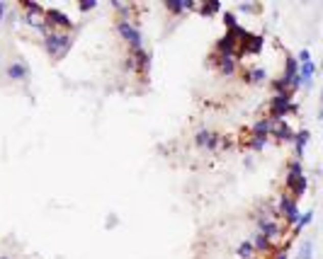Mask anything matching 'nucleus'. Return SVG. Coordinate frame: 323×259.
<instances>
[{
	"mask_svg": "<svg viewBox=\"0 0 323 259\" xmlns=\"http://www.w3.org/2000/svg\"><path fill=\"white\" fill-rule=\"evenodd\" d=\"M121 70H127V73H136V66H134L132 53H127V56H124V61H121Z\"/></svg>",
	"mask_w": 323,
	"mask_h": 259,
	"instance_id": "obj_28",
	"label": "nucleus"
},
{
	"mask_svg": "<svg viewBox=\"0 0 323 259\" xmlns=\"http://www.w3.org/2000/svg\"><path fill=\"white\" fill-rule=\"evenodd\" d=\"M5 12H8V5H5V3H0V22H3V17H5Z\"/></svg>",
	"mask_w": 323,
	"mask_h": 259,
	"instance_id": "obj_32",
	"label": "nucleus"
},
{
	"mask_svg": "<svg viewBox=\"0 0 323 259\" xmlns=\"http://www.w3.org/2000/svg\"><path fill=\"white\" fill-rule=\"evenodd\" d=\"M255 228H258L260 235H265V238L270 240L272 245H277V240H282L284 233H287L282 220H260V223H255Z\"/></svg>",
	"mask_w": 323,
	"mask_h": 259,
	"instance_id": "obj_10",
	"label": "nucleus"
},
{
	"mask_svg": "<svg viewBox=\"0 0 323 259\" xmlns=\"http://www.w3.org/2000/svg\"><path fill=\"white\" fill-rule=\"evenodd\" d=\"M270 138H275L277 143H292L294 140V129L292 124L284 121H272V129H270Z\"/></svg>",
	"mask_w": 323,
	"mask_h": 259,
	"instance_id": "obj_13",
	"label": "nucleus"
},
{
	"mask_svg": "<svg viewBox=\"0 0 323 259\" xmlns=\"http://www.w3.org/2000/svg\"><path fill=\"white\" fill-rule=\"evenodd\" d=\"M238 10H241V12H258V10H260V5H255V3H241V5H238Z\"/></svg>",
	"mask_w": 323,
	"mask_h": 259,
	"instance_id": "obj_29",
	"label": "nucleus"
},
{
	"mask_svg": "<svg viewBox=\"0 0 323 259\" xmlns=\"http://www.w3.org/2000/svg\"><path fill=\"white\" fill-rule=\"evenodd\" d=\"M236 257H238V259H253V257H255V249H253L251 240H243L241 245L236 247Z\"/></svg>",
	"mask_w": 323,
	"mask_h": 259,
	"instance_id": "obj_22",
	"label": "nucleus"
},
{
	"mask_svg": "<svg viewBox=\"0 0 323 259\" xmlns=\"http://www.w3.org/2000/svg\"><path fill=\"white\" fill-rule=\"evenodd\" d=\"M212 66H216V70L221 73V75H236L238 73V56H226V53H212Z\"/></svg>",
	"mask_w": 323,
	"mask_h": 259,
	"instance_id": "obj_11",
	"label": "nucleus"
},
{
	"mask_svg": "<svg viewBox=\"0 0 323 259\" xmlns=\"http://www.w3.org/2000/svg\"><path fill=\"white\" fill-rule=\"evenodd\" d=\"M194 146L200 150H207V153H219L221 133H216V131H212V129H200L194 133Z\"/></svg>",
	"mask_w": 323,
	"mask_h": 259,
	"instance_id": "obj_9",
	"label": "nucleus"
},
{
	"mask_svg": "<svg viewBox=\"0 0 323 259\" xmlns=\"http://www.w3.org/2000/svg\"><path fill=\"white\" fill-rule=\"evenodd\" d=\"M0 259H8V257H0Z\"/></svg>",
	"mask_w": 323,
	"mask_h": 259,
	"instance_id": "obj_34",
	"label": "nucleus"
},
{
	"mask_svg": "<svg viewBox=\"0 0 323 259\" xmlns=\"http://www.w3.org/2000/svg\"><path fill=\"white\" fill-rule=\"evenodd\" d=\"M251 245H253V249H255V254H265V252H272L275 249L272 242L265 238V235H260V233H253Z\"/></svg>",
	"mask_w": 323,
	"mask_h": 259,
	"instance_id": "obj_20",
	"label": "nucleus"
},
{
	"mask_svg": "<svg viewBox=\"0 0 323 259\" xmlns=\"http://www.w3.org/2000/svg\"><path fill=\"white\" fill-rule=\"evenodd\" d=\"M41 46L49 53L54 61L63 59L68 49L73 46V32H59V30H49L41 37Z\"/></svg>",
	"mask_w": 323,
	"mask_h": 259,
	"instance_id": "obj_2",
	"label": "nucleus"
},
{
	"mask_svg": "<svg viewBox=\"0 0 323 259\" xmlns=\"http://www.w3.org/2000/svg\"><path fill=\"white\" fill-rule=\"evenodd\" d=\"M20 10L27 12V15H44V10H46V8H44V5H39V3H27V0H24V3H20Z\"/></svg>",
	"mask_w": 323,
	"mask_h": 259,
	"instance_id": "obj_23",
	"label": "nucleus"
},
{
	"mask_svg": "<svg viewBox=\"0 0 323 259\" xmlns=\"http://www.w3.org/2000/svg\"><path fill=\"white\" fill-rule=\"evenodd\" d=\"M132 59H134V66H136V75H146V73L151 70V53L146 49L134 51Z\"/></svg>",
	"mask_w": 323,
	"mask_h": 259,
	"instance_id": "obj_16",
	"label": "nucleus"
},
{
	"mask_svg": "<svg viewBox=\"0 0 323 259\" xmlns=\"http://www.w3.org/2000/svg\"><path fill=\"white\" fill-rule=\"evenodd\" d=\"M114 30H117V34H119V39L127 44L129 53L143 49V34H141L139 22H134V20H117Z\"/></svg>",
	"mask_w": 323,
	"mask_h": 259,
	"instance_id": "obj_4",
	"label": "nucleus"
},
{
	"mask_svg": "<svg viewBox=\"0 0 323 259\" xmlns=\"http://www.w3.org/2000/svg\"><path fill=\"white\" fill-rule=\"evenodd\" d=\"M197 10L202 15H216V12H221V5L219 3H207V5H197Z\"/></svg>",
	"mask_w": 323,
	"mask_h": 259,
	"instance_id": "obj_24",
	"label": "nucleus"
},
{
	"mask_svg": "<svg viewBox=\"0 0 323 259\" xmlns=\"http://www.w3.org/2000/svg\"><path fill=\"white\" fill-rule=\"evenodd\" d=\"M114 225H117V218H114V216H112V218H107V228H114Z\"/></svg>",
	"mask_w": 323,
	"mask_h": 259,
	"instance_id": "obj_33",
	"label": "nucleus"
},
{
	"mask_svg": "<svg viewBox=\"0 0 323 259\" xmlns=\"http://www.w3.org/2000/svg\"><path fill=\"white\" fill-rule=\"evenodd\" d=\"M223 24H226V32L229 30H236V27H238V17H236V15H233V12H223Z\"/></svg>",
	"mask_w": 323,
	"mask_h": 259,
	"instance_id": "obj_26",
	"label": "nucleus"
},
{
	"mask_svg": "<svg viewBox=\"0 0 323 259\" xmlns=\"http://www.w3.org/2000/svg\"><path fill=\"white\" fill-rule=\"evenodd\" d=\"M296 111H299V104L294 100V95L284 92V95H272L267 100V114L265 117H270L272 121H284L287 117H292Z\"/></svg>",
	"mask_w": 323,
	"mask_h": 259,
	"instance_id": "obj_3",
	"label": "nucleus"
},
{
	"mask_svg": "<svg viewBox=\"0 0 323 259\" xmlns=\"http://www.w3.org/2000/svg\"><path fill=\"white\" fill-rule=\"evenodd\" d=\"M280 80L284 82V88L292 92H296L302 85H299V63H296V56H284V70Z\"/></svg>",
	"mask_w": 323,
	"mask_h": 259,
	"instance_id": "obj_8",
	"label": "nucleus"
},
{
	"mask_svg": "<svg viewBox=\"0 0 323 259\" xmlns=\"http://www.w3.org/2000/svg\"><path fill=\"white\" fill-rule=\"evenodd\" d=\"M270 143V138H258V136H245V148L248 150H255V153H260L265 150V146Z\"/></svg>",
	"mask_w": 323,
	"mask_h": 259,
	"instance_id": "obj_21",
	"label": "nucleus"
},
{
	"mask_svg": "<svg viewBox=\"0 0 323 259\" xmlns=\"http://www.w3.org/2000/svg\"><path fill=\"white\" fill-rule=\"evenodd\" d=\"M296 63H299V85L302 88H311L313 85V75H316V63H313L309 49H302L299 56H296Z\"/></svg>",
	"mask_w": 323,
	"mask_h": 259,
	"instance_id": "obj_6",
	"label": "nucleus"
},
{
	"mask_svg": "<svg viewBox=\"0 0 323 259\" xmlns=\"http://www.w3.org/2000/svg\"><path fill=\"white\" fill-rule=\"evenodd\" d=\"M270 129H272V119L270 117H260L251 126V133L248 136H258V138H270Z\"/></svg>",
	"mask_w": 323,
	"mask_h": 259,
	"instance_id": "obj_19",
	"label": "nucleus"
},
{
	"mask_svg": "<svg viewBox=\"0 0 323 259\" xmlns=\"http://www.w3.org/2000/svg\"><path fill=\"white\" fill-rule=\"evenodd\" d=\"M272 259H289V254H287V247H284V249H277V252L272 254Z\"/></svg>",
	"mask_w": 323,
	"mask_h": 259,
	"instance_id": "obj_31",
	"label": "nucleus"
},
{
	"mask_svg": "<svg viewBox=\"0 0 323 259\" xmlns=\"http://www.w3.org/2000/svg\"><path fill=\"white\" fill-rule=\"evenodd\" d=\"M78 8H81L83 12H88V10H95L97 3H95V0H85V3H78Z\"/></svg>",
	"mask_w": 323,
	"mask_h": 259,
	"instance_id": "obj_30",
	"label": "nucleus"
},
{
	"mask_svg": "<svg viewBox=\"0 0 323 259\" xmlns=\"http://www.w3.org/2000/svg\"><path fill=\"white\" fill-rule=\"evenodd\" d=\"M306 187H309V180L304 175V165L299 160H289L287 162V175H284V189H287V194L294 201H299L306 194Z\"/></svg>",
	"mask_w": 323,
	"mask_h": 259,
	"instance_id": "obj_1",
	"label": "nucleus"
},
{
	"mask_svg": "<svg viewBox=\"0 0 323 259\" xmlns=\"http://www.w3.org/2000/svg\"><path fill=\"white\" fill-rule=\"evenodd\" d=\"M5 78H10L12 82H24V80L30 78V66L22 59H12L5 66Z\"/></svg>",
	"mask_w": 323,
	"mask_h": 259,
	"instance_id": "obj_12",
	"label": "nucleus"
},
{
	"mask_svg": "<svg viewBox=\"0 0 323 259\" xmlns=\"http://www.w3.org/2000/svg\"><path fill=\"white\" fill-rule=\"evenodd\" d=\"M163 8H165V12H170V15H182V12L197 10V5L190 3V0H165Z\"/></svg>",
	"mask_w": 323,
	"mask_h": 259,
	"instance_id": "obj_18",
	"label": "nucleus"
},
{
	"mask_svg": "<svg viewBox=\"0 0 323 259\" xmlns=\"http://www.w3.org/2000/svg\"><path fill=\"white\" fill-rule=\"evenodd\" d=\"M270 90H272V95H284V92H289L287 88H284V82L280 78L270 80Z\"/></svg>",
	"mask_w": 323,
	"mask_h": 259,
	"instance_id": "obj_27",
	"label": "nucleus"
},
{
	"mask_svg": "<svg viewBox=\"0 0 323 259\" xmlns=\"http://www.w3.org/2000/svg\"><path fill=\"white\" fill-rule=\"evenodd\" d=\"M44 22L49 24V30H59V32H71L76 27V22L71 20V15H66L59 8H46L44 10Z\"/></svg>",
	"mask_w": 323,
	"mask_h": 259,
	"instance_id": "obj_7",
	"label": "nucleus"
},
{
	"mask_svg": "<svg viewBox=\"0 0 323 259\" xmlns=\"http://www.w3.org/2000/svg\"><path fill=\"white\" fill-rule=\"evenodd\" d=\"M241 80L245 85H265L267 82V70L263 66H248L241 73Z\"/></svg>",
	"mask_w": 323,
	"mask_h": 259,
	"instance_id": "obj_14",
	"label": "nucleus"
},
{
	"mask_svg": "<svg viewBox=\"0 0 323 259\" xmlns=\"http://www.w3.org/2000/svg\"><path fill=\"white\" fill-rule=\"evenodd\" d=\"M277 213H280V220H282L284 228H294V223L299 220V204L289 196V194H280V199H277Z\"/></svg>",
	"mask_w": 323,
	"mask_h": 259,
	"instance_id": "obj_5",
	"label": "nucleus"
},
{
	"mask_svg": "<svg viewBox=\"0 0 323 259\" xmlns=\"http://www.w3.org/2000/svg\"><path fill=\"white\" fill-rule=\"evenodd\" d=\"M265 46V37H260V34H251L248 37V41L243 44L241 49H238V61H241L243 53H251V56H255V53H260Z\"/></svg>",
	"mask_w": 323,
	"mask_h": 259,
	"instance_id": "obj_15",
	"label": "nucleus"
},
{
	"mask_svg": "<svg viewBox=\"0 0 323 259\" xmlns=\"http://www.w3.org/2000/svg\"><path fill=\"white\" fill-rule=\"evenodd\" d=\"M309 138H311V133H309L306 129L294 131V140H292V146H294V160H302V158H304V148L309 146Z\"/></svg>",
	"mask_w": 323,
	"mask_h": 259,
	"instance_id": "obj_17",
	"label": "nucleus"
},
{
	"mask_svg": "<svg viewBox=\"0 0 323 259\" xmlns=\"http://www.w3.org/2000/svg\"><path fill=\"white\" fill-rule=\"evenodd\" d=\"M299 259H313V242L311 240H306L299 249Z\"/></svg>",
	"mask_w": 323,
	"mask_h": 259,
	"instance_id": "obj_25",
	"label": "nucleus"
}]
</instances>
